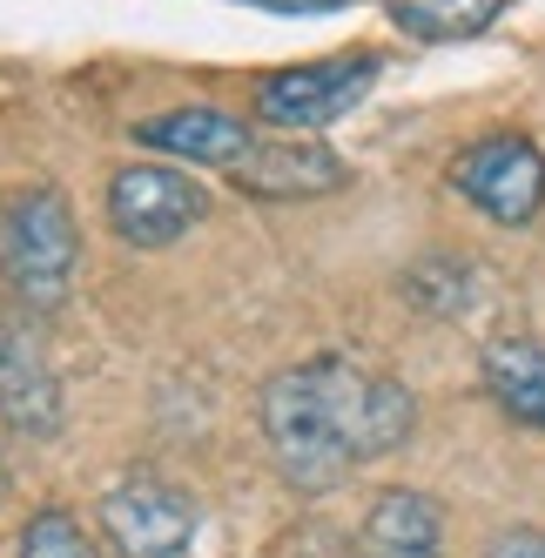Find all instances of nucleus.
I'll list each match as a JSON object with an SVG mask.
<instances>
[{"mask_svg":"<svg viewBox=\"0 0 545 558\" xmlns=\"http://www.w3.org/2000/svg\"><path fill=\"white\" fill-rule=\"evenodd\" d=\"M445 182H451V195H464L498 229H525L545 209V148L525 129H492V135L464 142L451 155Z\"/></svg>","mask_w":545,"mask_h":558,"instance_id":"obj_5","label":"nucleus"},{"mask_svg":"<svg viewBox=\"0 0 545 558\" xmlns=\"http://www.w3.org/2000/svg\"><path fill=\"white\" fill-rule=\"evenodd\" d=\"M203 525V505L162 471H129L101 492V532L122 558H182Z\"/></svg>","mask_w":545,"mask_h":558,"instance_id":"obj_6","label":"nucleus"},{"mask_svg":"<svg viewBox=\"0 0 545 558\" xmlns=\"http://www.w3.org/2000/svg\"><path fill=\"white\" fill-rule=\"evenodd\" d=\"M505 8H512V0H384L391 27L411 34V41H424V48L472 41V34H485Z\"/></svg>","mask_w":545,"mask_h":558,"instance_id":"obj_12","label":"nucleus"},{"mask_svg":"<svg viewBox=\"0 0 545 558\" xmlns=\"http://www.w3.org/2000/svg\"><path fill=\"white\" fill-rule=\"evenodd\" d=\"M485 558H545V525H505L485 545Z\"/></svg>","mask_w":545,"mask_h":558,"instance_id":"obj_15","label":"nucleus"},{"mask_svg":"<svg viewBox=\"0 0 545 558\" xmlns=\"http://www.w3.org/2000/svg\"><path fill=\"white\" fill-rule=\"evenodd\" d=\"M479 377L505 417L545 437V343L538 337H492L479 356Z\"/></svg>","mask_w":545,"mask_h":558,"instance_id":"obj_11","label":"nucleus"},{"mask_svg":"<svg viewBox=\"0 0 545 558\" xmlns=\"http://www.w3.org/2000/svg\"><path fill=\"white\" fill-rule=\"evenodd\" d=\"M222 182L250 203H317V195L350 189V162L317 135H256V148Z\"/></svg>","mask_w":545,"mask_h":558,"instance_id":"obj_9","label":"nucleus"},{"mask_svg":"<svg viewBox=\"0 0 545 558\" xmlns=\"http://www.w3.org/2000/svg\"><path fill=\"white\" fill-rule=\"evenodd\" d=\"M135 148H148L155 162H182L196 175H229L256 148V129L243 114H229L216 101H182V108H162V114H142L129 129Z\"/></svg>","mask_w":545,"mask_h":558,"instance_id":"obj_7","label":"nucleus"},{"mask_svg":"<svg viewBox=\"0 0 545 558\" xmlns=\"http://www.w3.org/2000/svg\"><path fill=\"white\" fill-rule=\"evenodd\" d=\"M364 551L371 558H445V505L411 485L377 492L364 518Z\"/></svg>","mask_w":545,"mask_h":558,"instance_id":"obj_10","label":"nucleus"},{"mask_svg":"<svg viewBox=\"0 0 545 558\" xmlns=\"http://www.w3.org/2000/svg\"><path fill=\"white\" fill-rule=\"evenodd\" d=\"M472 263H458V256H424L417 269H404V296L417 310H432V316H464L472 310Z\"/></svg>","mask_w":545,"mask_h":558,"instance_id":"obj_14","label":"nucleus"},{"mask_svg":"<svg viewBox=\"0 0 545 558\" xmlns=\"http://www.w3.org/2000/svg\"><path fill=\"white\" fill-rule=\"evenodd\" d=\"M61 417H68V397L41 337L27 330V310L0 303V424L27 445H41V437L61 430Z\"/></svg>","mask_w":545,"mask_h":558,"instance_id":"obj_8","label":"nucleus"},{"mask_svg":"<svg viewBox=\"0 0 545 558\" xmlns=\"http://www.w3.org/2000/svg\"><path fill=\"white\" fill-rule=\"evenodd\" d=\"M256 424H263L269 464H277L283 485L303 498H324L358 464H377L411 445L417 397L391 371H371L364 356L317 350L263 384Z\"/></svg>","mask_w":545,"mask_h":558,"instance_id":"obj_1","label":"nucleus"},{"mask_svg":"<svg viewBox=\"0 0 545 558\" xmlns=\"http://www.w3.org/2000/svg\"><path fill=\"white\" fill-rule=\"evenodd\" d=\"M384 74L377 48H343V54H317V61H290V68H269L256 74L250 88V114L283 135H317L330 122H343Z\"/></svg>","mask_w":545,"mask_h":558,"instance_id":"obj_3","label":"nucleus"},{"mask_svg":"<svg viewBox=\"0 0 545 558\" xmlns=\"http://www.w3.org/2000/svg\"><path fill=\"white\" fill-rule=\"evenodd\" d=\"M108 229L122 235V250H175L189 229L209 216V182H196V169L182 162H129L108 175Z\"/></svg>","mask_w":545,"mask_h":558,"instance_id":"obj_4","label":"nucleus"},{"mask_svg":"<svg viewBox=\"0 0 545 558\" xmlns=\"http://www.w3.org/2000/svg\"><path fill=\"white\" fill-rule=\"evenodd\" d=\"M14 558H101V545H95V532L82 525V511H68V505H34L27 525H21Z\"/></svg>","mask_w":545,"mask_h":558,"instance_id":"obj_13","label":"nucleus"},{"mask_svg":"<svg viewBox=\"0 0 545 558\" xmlns=\"http://www.w3.org/2000/svg\"><path fill=\"white\" fill-rule=\"evenodd\" d=\"M82 276V222L55 182H14L0 195V290L27 316H55Z\"/></svg>","mask_w":545,"mask_h":558,"instance_id":"obj_2","label":"nucleus"},{"mask_svg":"<svg viewBox=\"0 0 545 558\" xmlns=\"http://www.w3.org/2000/svg\"><path fill=\"white\" fill-rule=\"evenodd\" d=\"M243 8H263V14H290V21H303V14H343L350 0H243Z\"/></svg>","mask_w":545,"mask_h":558,"instance_id":"obj_16","label":"nucleus"}]
</instances>
